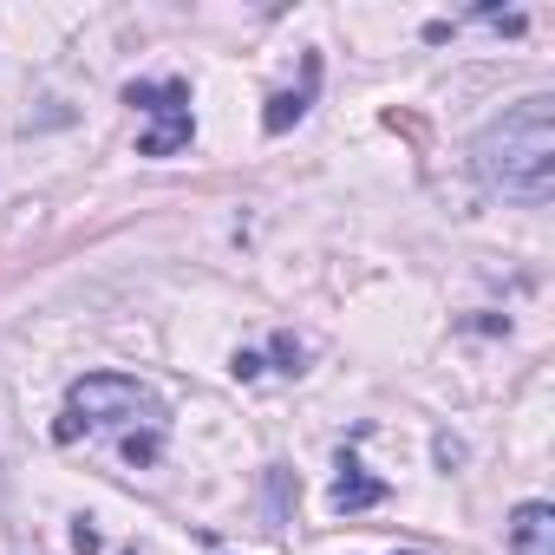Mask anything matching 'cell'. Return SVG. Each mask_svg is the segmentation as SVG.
<instances>
[{"label":"cell","mask_w":555,"mask_h":555,"mask_svg":"<svg viewBox=\"0 0 555 555\" xmlns=\"http://www.w3.org/2000/svg\"><path fill=\"white\" fill-rule=\"evenodd\" d=\"M73 548H79V555H105V535L79 516V522H73Z\"/></svg>","instance_id":"obj_7"},{"label":"cell","mask_w":555,"mask_h":555,"mask_svg":"<svg viewBox=\"0 0 555 555\" xmlns=\"http://www.w3.org/2000/svg\"><path fill=\"white\" fill-rule=\"evenodd\" d=\"M164 425V399L131 379V373H86L66 386V412H60V444L86 438V431H118V425Z\"/></svg>","instance_id":"obj_2"},{"label":"cell","mask_w":555,"mask_h":555,"mask_svg":"<svg viewBox=\"0 0 555 555\" xmlns=\"http://www.w3.org/2000/svg\"><path fill=\"white\" fill-rule=\"evenodd\" d=\"M509 555H555V503L529 496L509 509Z\"/></svg>","instance_id":"obj_4"},{"label":"cell","mask_w":555,"mask_h":555,"mask_svg":"<svg viewBox=\"0 0 555 555\" xmlns=\"http://www.w3.org/2000/svg\"><path fill=\"white\" fill-rule=\"evenodd\" d=\"M405 555H418V548H405Z\"/></svg>","instance_id":"obj_9"},{"label":"cell","mask_w":555,"mask_h":555,"mask_svg":"<svg viewBox=\"0 0 555 555\" xmlns=\"http://www.w3.org/2000/svg\"><path fill=\"white\" fill-rule=\"evenodd\" d=\"M470 164L490 190H503L516 203H548V190H555V99L529 92L503 118H490L470 144Z\"/></svg>","instance_id":"obj_1"},{"label":"cell","mask_w":555,"mask_h":555,"mask_svg":"<svg viewBox=\"0 0 555 555\" xmlns=\"http://www.w3.org/2000/svg\"><path fill=\"white\" fill-rule=\"evenodd\" d=\"M274 360H282V373H301V340L295 334H274Z\"/></svg>","instance_id":"obj_8"},{"label":"cell","mask_w":555,"mask_h":555,"mask_svg":"<svg viewBox=\"0 0 555 555\" xmlns=\"http://www.w3.org/2000/svg\"><path fill=\"white\" fill-rule=\"evenodd\" d=\"M125 99L151 118V131L138 138V157H177L196 138V112H190V86L183 79H131Z\"/></svg>","instance_id":"obj_3"},{"label":"cell","mask_w":555,"mask_h":555,"mask_svg":"<svg viewBox=\"0 0 555 555\" xmlns=\"http://www.w3.org/2000/svg\"><path fill=\"white\" fill-rule=\"evenodd\" d=\"M373 503H386V483H379V477H366V464H360L353 451H340V477H334V509H340V516H360V509H373Z\"/></svg>","instance_id":"obj_6"},{"label":"cell","mask_w":555,"mask_h":555,"mask_svg":"<svg viewBox=\"0 0 555 555\" xmlns=\"http://www.w3.org/2000/svg\"><path fill=\"white\" fill-rule=\"evenodd\" d=\"M314 92H321V60L308 53V60H301V86L268 99V112H261V131H268V138H282L288 125H301V118H308V105H314Z\"/></svg>","instance_id":"obj_5"}]
</instances>
